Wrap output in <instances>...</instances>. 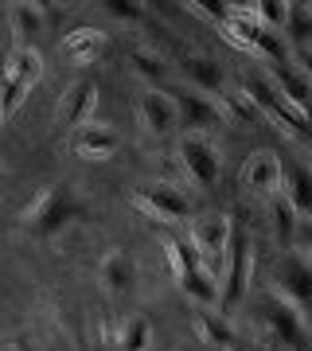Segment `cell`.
<instances>
[{
    "mask_svg": "<svg viewBox=\"0 0 312 351\" xmlns=\"http://www.w3.org/2000/svg\"><path fill=\"white\" fill-rule=\"evenodd\" d=\"M164 258H168L172 281L180 285L184 297H191V301H200V304H219V281L207 274V265L200 262V254L191 250L187 234L168 230L164 234Z\"/></svg>",
    "mask_w": 312,
    "mask_h": 351,
    "instance_id": "1",
    "label": "cell"
},
{
    "mask_svg": "<svg viewBox=\"0 0 312 351\" xmlns=\"http://www.w3.org/2000/svg\"><path fill=\"white\" fill-rule=\"evenodd\" d=\"M39 78H43V59L36 47L8 51L4 71H0V121H8L24 106V98L39 86Z\"/></svg>",
    "mask_w": 312,
    "mask_h": 351,
    "instance_id": "2",
    "label": "cell"
},
{
    "mask_svg": "<svg viewBox=\"0 0 312 351\" xmlns=\"http://www.w3.org/2000/svg\"><path fill=\"white\" fill-rule=\"evenodd\" d=\"M230 239H235V223H230V215H223V211L195 215V219L187 223V242H191V250L200 254V262L207 265V274H211L215 281L223 277Z\"/></svg>",
    "mask_w": 312,
    "mask_h": 351,
    "instance_id": "3",
    "label": "cell"
},
{
    "mask_svg": "<svg viewBox=\"0 0 312 351\" xmlns=\"http://www.w3.org/2000/svg\"><path fill=\"white\" fill-rule=\"evenodd\" d=\"M75 219H78V203L67 188H43L32 199V207L24 211V226L32 234H39V239L59 234L62 226H71Z\"/></svg>",
    "mask_w": 312,
    "mask_h": 351,
    "instance_id": "4",
    "label": "cell"
},
{
    "mask_svg": "<svg viewBox=\"0 0 312 351\" xmlns=\"http://www.w3.org/2000/svg\"><path fill=\"white\" fill-rule=\"evenodd\" d=\"M176 152H180V164H184L187 180H191L195 188H203V191L219 188L223 156H219V149L211 145V137H207V133H184V137H180V145H176Z\"/></svg>",
    "mask_w": 312,
    "mask_h": 351,
    "instance_id": "5",
    "label": "cell"
},
{
    "mask_svg": "<svg viewBox=\"0 0 312 351\" xmlns=\"http://www.w3.org/2000/svg\"><path fill=\"white\" fill-rule=\"evenodd\" d=\"M262 324L269 328L285 348L300 351L304 343H309V316L300 313L297 304H289L285 297H277V293L262 304Z\"/></svg>",
    "mask_w": 312,
    "mask_h": 351,
    "instance_id": "6",
    "label": "cell"
},
{
    "mask_svg": "<svg viewBox=\"0 0 312 351\" xmlns=\"http://www.w3.org/2000/svg\"><path fill=\"white\" fill-rule=\"evenodd\" d=\"M277 297H285L289 304H297L300 313L309 308L312 297V265H309V250H285L281 265H277Z\"/></svg>",
    "mask_w": 312,
    "mask_h": 351,
    "instance_id": "7",
    "label": "cell"
},
{
    "mask_svg": "<svg viewBox=\"0 0 312 351\" xmlns=\"http://www.w3.org/2000/svg\"><path fill=\"white\" fill-rule=\"evenodd\" d=\"M133 203H137L145 215H152L156 223H187L191 219V207H187V195L176 184H149V188L133 191Z\"/></svg>",
    "mask_w": 312,
    "mask_h": 351,
    "instance_id": "8",
    "label": "cell"
},
{
    "mask_svg": "<svg viewBox=\"0 0 312 351\" xmlns=\"http://www.w3.org/2000/svg\"><path fill=\"white\" fill-rule=\"evenodd\" d=\"M250 262H254V246L246 239H230V250H226V265L223 277H219V301L223 308H235L246 293V277H250Z\"/></svg>",
    "mask_w": 312,
    "mask_h": 351,
    "instance_id": "9",
    "label": "cell"
},
{
    "mask_svg": "<svg viewBox=\"0 0 312 351\" xmlns=\"http://www.w3.org/2000/svg\"><path fill=\"white\" fill-rule=\"evenodd\" d=\"M265 82L274 86V94L285 101L293 113L309 117V90H312V86H309V71H300L293 59H285V63H274V66H269Z\"/></svg>",
    "mask_w": 312,
    "mask_h": 351,
    "instance_id": "10",
    "label": "cell"
},
{
    "mask_svg": "<svg viewBox=\"0 0 312 351\" xmlns=\"http://www.w3.org/2000/svg\"><path fill=\"white\" fill-rule=\"evenodd\" d=\"M168 98H172L180 121H187V133H203V129H211L223 121L219 98H211V94H200V90L187 86V90H168Z\"/></svg>",
    "mask_w": 312,
    "mask_h": 351,
    "instance_id": "11",
    "label": "cell"
},
{
    "mask_svg": "<svg viewBox=\"0 0 312 351\" xmlns=\"http://www.w3.org/2000/svg\"><path fill=\"white\" fill-rule=\"evenodd\" d=\"M121 149V137H117V129L113 125H101V121H90V125L75 129L71 133V152H75L78 160H110L113 152Z\"/></svg>",
    "mask_w": 312,
    "mask_h": 351,
    "instance_id": "12",
    "label": "cell"
},
{
    "mask_svg": "<svg viewBox=\"0 0 312 351\" xmlns=\"http://www.w3.org/2000/svg\"><path fill=\"white\" fill-rule=\"evenodd\" d=\"M94 110H98V86L82 78V82H75V86L59 98V125L75 133V129L94 121Z\"/></svg>",
    "mask_w": 312,
    "mask_h": 351,
    "instance_id": "13",
    "label": "cell"
},
{
    "mask_svg": "<svg viewBox=\"0 0 312 351\" xmlns=\"http://www.w3.org/2000/svg\"><path fill=\"white\" fill-rule=\"evenodd\" d=\"M242 188L254 191V195H274L281 191V156L277 152H254L246 164H242Z\"/></svg>",
    "mask_w": 312,
    "mask_h": 351,
    "instance_id": "14",
    "label": "cell"
},
{
    "mask_svg": "<svg viewBox=\"0 0 312 351\" xmlns=\"http://www.w3.org/2000/svg\"><path fill=\"white\" fill-rule=\"evenodd\" d=\"M141 121H145V129H149L152 137H172L176 125H180V113H176L168 90L152 86L141 94Z\"/></svg>",
    "mask_w": 312,
    "mask_h": 351,
    "instance_id": "15",
    "label": "cell"
},
{
    "mask_svg": "<svg viewBox=\"0 0 312 351\" xmlns=\"http://www.w3.org/2000/svg\"><path fill=\"white\" fill-rule=\"evenodd\" d=\"M281 195L289 199V207L300 215V219H309L312 215V176L304 164H281Z\"/></svg>",
    "mask_w": 312,
    "mask_h": 351,
    "instance_id": "16",
    "label": "cell"
},
{
    "mask_svg": "<svg viewBox=\"0 0 312 351\" xmlns=\"http://www.w3.org/2000/svg\"><path fill=\"white\" fill-rule=\"evenodd\" d=\"M98 277H101V289H106V293L121 297V293H129V289L137 285V265H133V258H129V254L113 250V254H106V258H101Z\"/></svg>",
    "mask_w": 312,
    "mask_h": 351,
    "instance_id": "17",
    "label": "cell"
},
{
    "mask_svg": "<svg viewBox=\"0 0 312 351\" xmlns=\"http://www.w3.org/2000/svg\"><path fill=\"white\" fill-rule=\"evenodd\" d=\"M101 51H106V36L94 27H75L62 39V59L75 66H90L94 59H101Z\"/></svg>",
    "mask_w": 312,
    "mask_h": 351,
    "instance_id": "18",
    "label": "cell"
},
{
    "mask_svg": "<svg viewBox=\"0 0 312 351\" xmlns=\"http://www.w3.org/2000/svg\"><path fill=\"white\" fill-rule=\"evenodd\" d=\"M180 66H184L187 86H191V90H200V94H211V98H219V90H223V71H219V63H215V59H203V55H187Z\"/></svg>",
    "mask_w": 312,
    "mask_h": 351,
    "instance_id": "19",
    "label": "cell"
},
{
    "mask_svg": "<svg viewBox=\"0 0 312 351\" xmlns=\"http://www.w3.org/2000/svg\"><path fill=\"white\" fill-rule=\"evenodd\" d=\"M12 32H16V47H32L39 39V32H43V8L39 4H16Z\"/></svg>",
    "mask_w": 312,
    "mask_h": 351,
    "instance_id": "20",
    "label": "cell"
},
{
    "mask_svg": "<svg viewBox=\"0 0 312 351\" xmlns=\"http://www.w3.org/2000/svg\"><path fill=\"white\" fill-rule=\"evenodd\" d=\"M269 215H274V230H277V239L285 242H293L297 239V230H300V215L293 211V207H289V199L285 195H281V191H274V195H269Z\"/></svg>",
    "mask_w": 312,
    "mask_h": 351,
    "instance_id": "21",
    "label": "cell"
},
{
    "mask_svg": "<svg viewBox=\"0 0 312 351\" xmlns=\"http://www.w3.org/2000/svg\"><path fill=\"white\" fill-rule=\"evenodd\" d=\"M195 336H200L203 343L219 348V351H230V343H235V332H230V324H226V316H207L203 313L200 320H195Z\"/></svg>",
    "mask_w": 312,
    "mask_h": 351,
    "instance_id": "22",
    "label": "cell"
},
{
    "mask_svg": "<svg viewBox=\"0 0 312 351\" xmlns=\"http://www.w3.org/2000/svg\"><path fill=\"white\" fill-rule=\"evenodd\" d=\"M152 343V328L145 316H129L121 324V332H117V348L121 351H149Z\"/></svg>",
    "mask_w": 312,
    "mask_h": 351,
    "instance_id": "23",
    "label": "cell"
},
{
    "mask_svg": "<svg viewBox=\"0 0 312 351\" xmlns=\"http://www.w3.org/2000/svg\"><path fill=\"white\" fill-rule=\"evenodd\" d=\"M285 27L293 32V47L304 51V43H309V32H312L309 4H289V20H285Z\"/></svg>",
    "mask_w": 312,
    "mask_h": 351,
    "instance_id": "24",
    "label": "cell"
},
{
    "mask_svg": "<svg viewBox=\"0 0 312 351\" xmlns=\"http://www.w3.org/2000/svg\"><path fill=\"white\" fill-rule=\"evenodd\" d=\"M133 66H137V71H145V75L149 78H156V75H164V63L160 59H152V55H145V51H133Z\"/></svg>",
    "mask_w": 312,
    "mask_h": 351,
    "instance_id": "25",
    "label": "cell"
},
{
    "mask_svg": "<svg viewBox=\"0 0 312 351\" xmlns=\"http://www.w3.org/2000/svg\"><path fill=\"white\" fill-rule=\"evenodd\" d=\"M106 12H113L117 20H137V16L145 12V4H121V0H110Z\"/></svg>",
    "mask_w": 312,
    "mask_h": 351,
    "instance_id": "26",
    "label": "cell"
},
{
    "mask_svg": "<svg viewBox=\"0 0 312 351\" xmlns=\"http://www.w3.org/2000/svg\"><path fill=\"white\" fill-rule=\"evenodd\" d=\"M0 180H4V168H0Z\"/></svg>",
    "mask_w": 312,
    "mask_h": 351,
    "instance_id": "27",
    "label": "cell"
}]
</instances>
